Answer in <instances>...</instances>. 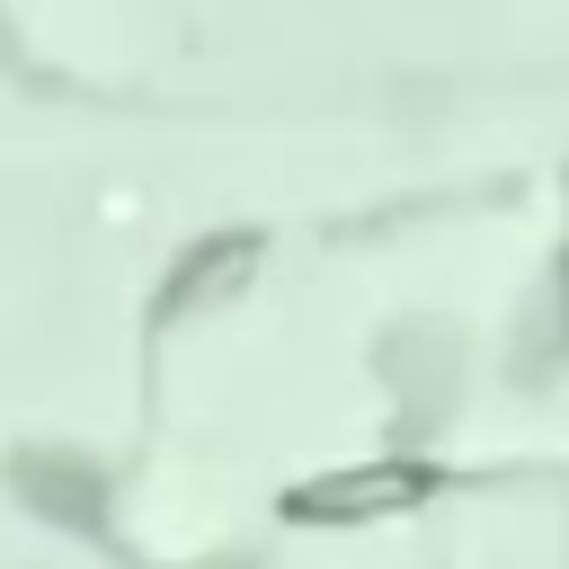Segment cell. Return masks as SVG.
Returning a JSON list of instances; mask_svg holds the SVG:
<instances>
[{"mask_svg": "<svg viewBox=\"0 0 569 569\" xmlns=\"http://www.w3.org/2000/svg\"><path fill=\"white\" fill-rule=\"evenodd\" d=\"M436 489V471H400V462H382V471H338V480H311V489H293L284 498V516H382V507H418Z\"/></svg>", "mask_w": 569, "mask_h": 569, "instance_id": "6da1fadb", "label": "cell"}, {"mask_svg": "<svg viewBox=\"0 0 569 569\" xmlns=\"http://www.w3.org/2000/svg\"><path fill=\"white\" fill-rule=\"evenodd\" d=\"M18 489H27V507L36 516H53V525H80V533H98L107 525V480L89 471V462H62V453H36V462H18Z\"/></svg>", "mask_w": 569, "mask_h": 569, "instance_id": "7a4b0ae2", "label": "cell"}]
</instances>
